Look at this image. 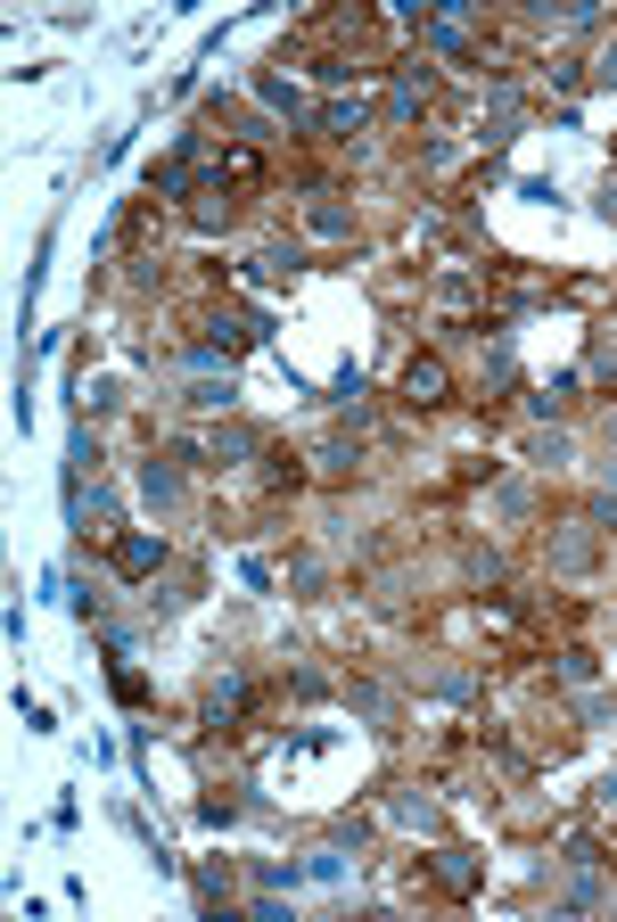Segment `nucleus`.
<instances>
[{
  "mask_svg": "<svg viewBox=\"0 0 617 922\" xmlns=\"http://www.w3.org/2000/svg\"><path fill=\"white\" fill-rule=\"evenodd\" d=\"M140 502H148V511H182V461L174 453H165V461L148 453L140 461Z\"/></svg>",
  "mask_w": 617,
  "mask_h": 922,
  "instance_id": "nucleus-1",
  "label": "nucleus"
},
{
  "mask_svg": "<svg viewBox=\"0 0 617 922\" xmlns=\"http://www.w3.org/2000/svg\"><path fill=\"white\" fill-rule=\"evenodd\" d=\"M592 560H601V528H560L551 536V569L560 577H585Z\"/></svg>",
  "mask_w": 617,
  "mask_h": 922,
  "instance_id": "nucleus-2",
  "label": "nucleus"
},
{
  "mask_svg": "<svg viewBox=\"0 0 617 922\" xmlns=\"http://www.w3.org/2000/svg\"><path fill=\"white\" fill-rule=\"evenodd\" d=\"M444 388H453V380H444L437 354H420V363L403 371V404H412V412H437V404H444Z\"/></svg>",
  "mask_w": 617,
  "mask_h": 922,
  "instance_id": "nucleus-3",
  "label": "nucleus"
},
{
  "mask_svg": "<svg viewBox=\"0 0 617 922\" xmlns=\"http://www.w3.org/2000/svg\"><path fill=\"white\" fill-rule=\"evenodd\" d=\"M157 569H165V536H124L116 543V577L140 585V577H157Z\"/></svg>",
  "mask_w": 617,
  "mask_h": 922,
  "instance_id": "nucleus-4",
  "label": "nucleus"
},
{
  "mask_svg": "<svg viewBox=\"0 0 617 922\" xmlns=\"http://www.w3.org/2000/svg\"><path fill=\"white\" fill-rule=\"evenodd\" d=\"M305 230H322V239H354V206H337V190H313L305 198Z\"/></svg>",
  "mask_w": 617,
  "mask_h": 922,
  "instance_id": "nucleus-5",
  "label": "nucleus"
},
{
  "mask_svg": "<svg viewBox=\"0 0 617 922\" xmlns=\"http://www.w3.org/2000/svg\"><path fill=\"white\" fill-rule=\"evenodd\" d=\"M182 404H189V412H231V404H239V388H231V371H198Z\"/></svg>",
  "mask_w": 617,
  "mask_h": 922,
  "instance_id": "nucleus-6",
  "label": "nucleus"
},
{
  "mask_svg": "<svg viewBox=\"0 0 617 922\" xmlns=\"http://www.w3.org/2000/svg\"><path fill=\"white\" fill-rule=\"evenodd\" d=\"M527 461H536V470H568V461H577V437H568L560 421H551V429H536V437H527Z\"/></svg>",
  "mask_w": 617,
  "mask_h": 922,
  "instance_id": "nucleus-7",
  "label": "nucleus"
},
{
  "mask_svg": "<svg viewBox=\"0 0 617 922\" xmlns=\"http://www.w3.org/2000/svg\"><path fill=\"white\" fill-rule=\"evenodd\" d=\"M388 815H395L403 832H437V824H444V807L429 800V791H395V800H388Z\"/></svg>",
  "mask_w": 617,
  "mask_h": 922,
  "instance_id": "nucleus-8",
  "label": "nucleus"
},
{
  "mask_svg": "<svg viewBox=\"0 0 617 922\" xmlns=\"http://www.w3.org/2000/svg\"><path fill=\"white\" fill-rule=\"evenodd\" d=\"M592 906H609V882L592 865H577V873H568V890H560V914H592Z\"/></svg>",
  "mask_w": 617,
  "mask_h": 922,
  "instance_id": "nucleus-9",
  "label": "nucleus"
},
{
  "mask_svg": "<svg viewBox=\"0 0 617 922\" xmlns=\"http://www.w3.org/2000/svg\"><path fill=\"white\" fill-rule=\"evenodd\" d=\"M346 708H354L363 725H395V692H388V684H346Z\"/></svg>",
  "mask_w": 617,
  "mask_h": 922,
  "instance_id": "nucleus-10",
  "label": "nucleus"
},
{
  "mask_svg": "<svg viewBox=\"0 0 617 922\" xmlns=\"http://www.w3.org/2000/svg\"><path fill=\"white\" fill-rule=\"evenodd\" d=\"M255 99H264V108H272V116H288V124H296V116H305V91H296V82H288V75H255Z\"/></svg>",
  "mask_w": 617,
  "mask_h": 922,
  "instance_id": "nucleus-11",
  "label": "nucleus"
},
{
  "mask_svg": "<svg viewBox=\"0 0 617 922\" xmlns=\"http://www.w3.org/2000/svg\"><path fill=\"white\" fill-rule=\"evenodd\" d=\"M206 453H215V461H255V453H264V437H255L247 421H223V429H215V445H206Z\"/></svg>",
  "mask_w": 617,
  "mask_h": 922,
  "instance_id": "nucleus-12",
  "label": "nucleus"
},
{
  "mask_svg": "<svg viewBox=\"0 0 617 922\" xmlns=\"http://www.w3.org/2000/svg\"><path fill=\"white\" fill-rule=\"evenodd\" d=\"M420 99H429V67H412V75H403L395 91H388V124H412V116H420Z\"/></svg>",
  "mask_w": 617,
  "mask_h": 922,
  "instance_id": "nucleus-13",
  "label": "nucleus"
},
{
  "mask_svg": "<svg viewBox=\"0 0 617 922\" xmlns=\"http://www.w3.org/2000/svg\"><path fill=\"white\" fill-rule=\"evenodd\" d=\"M437 882L444 890H478V856L470 849H437Z\"/></svg>",
  "mask_w": 617,
  "mask_h": 922,
  "instance_id": "nucleus-14",
  "label": "nucleus"
},
{
  "mask_svg": "<svg viewBox=\"0 0 617 922\" xmlns=\"http://www.w3.org/2000/svg\"><path fill=\"white\" fill-rule=\"evenodd\" d=\"M239 708H247V676H215V692H206V717H239Z\"/></svg>",
  "mask_w": 617,
  "mask_h": 922,
  "instance_id": "nucleus-15",
  "label": "nucleus"
},
{
  "mask_svg": "<svg viewBox=\"0 0 617 922\" xmlns=\"http://www.w3.org/2000/svg\"><path fill=\"white\" fill-rule=\"evenodd\" d=\"M494 519H536V487H527V478H502V487H494Z\"/></svg>",
  "mask_w": 617,
  "mask_h": 922,
  "instance_id": "nucleus-16",
  "label": "nucleus"
},
{
  "mask_svg": "<svg viewBox=\"0 0 617 922\" xmlns=\"http://www.w3.org/2000/svg\"><path fill=\"white\" fill-rule=\"evenodd\" d=\"M363 99H330V108H322V133H337V140H354V133H363Z\"/></svg>",
  "mask_w": 617,
  "mask_h": 922,
  "instance_id": "nucleus-17",
  "label": "nucleus"
},
{
  "mask_svg": "<svg viewBox=\"0 0 617 922\" xmlns=\"http://www.w3.org/2000/svg\"><path fill=\"white\" fill-rule=\"evenodd\" d=\"M189 215H198L206 230H215V223H231V182L215 174V182H206V190H198V206H189Z\"/></svg>",
  "mask_w": 617,
  "mask_h": 922,
  "instance_id": "nucleus-18",
  "label": "nucleus"
},
{
  "mask_svg": "<svg viewBox=\"0 0 617 922\" xmlns=\"http://www.w3.org/2000/svg\"><path fill=\"white\" fill-rule=\"evenodd\" d=\"M296 264H305V256H296V247H264V256L247 264V281H288Z\"/></svg>",
  "mask_w": 617,
  "mask_h": 922,
  "instance_id": "nucleus-19",
  "label": "nucleus"
},
{
  "mask_svg": "<svg viewBox=\"0 0 617 922\" xmlns=\"http://www.w3.org/2000/svg\"><path fill=\"white\" fill-rule=\"evenodd\" d=\"M486 124H494V133H510V124H519V91H510V82H494V99H486Z\"/></svg>",
  "mask_w": 617,
  "mask_h": 922,
  "instance_id": "nucleus-20",
  "label": "nucleus"
},
{
  "mask_svg": "<svg viewBox=\"0 0 617 922\" xmlns=\"http://www.w3.org/2000/svg\"><path fill=\"white\" fill-rule=\"evenodd\" d=\"M313 461H322V478H346V470H354V461H363V453H354V445H346V437H330V445H322V453H313Z\"/></svg>",
  "mask_w": 617,
  "mask_h": 922,
  "instance_id": "nucleus-21",
  "label": "nucleus"
},
{
  "mask_svg": "<svg viewBox=\"0 0 617 922\" xmlns=\"http://www.w3.org/2000/svg\"><path fill=\"white\" fill-rule=\"evenodd\" d=\"M585 82H601V91H617V41H601V50L585 58Z\"/></svg>",
  "mask_w": 617,
  "mask_h": 922,
  "instance_id": "nucleus-22",
  "label": "nucleus"
},
{
  "mask_svg": "<svg viewBox=\"0 0 617 922\" xmlns=\"http://www.w3.org/2000/svg\"><path fill=\"white\" fill-rule=\"evenodd\" d=\"M305 882H346V856H337V849H313V856H305Z\"/></svg>",
  "mask_w": 617,
  "mask_h": 922,
  "instance_id": "nucleus-23",
  "label": "nucleus"
},
{
  "mask_svg": "<svg viewBox=\"0 0 617 922\" xmlns=\"http://www.w3.org/2000/svg\"><path fill=\"white\" fill-rule=\"evenodd\" d=\"M288 585H296V594H322V560L296 552V560H288Z\"/></svg>",
  "mask_w": 617,
  "mask_h": 922,
  "instance_id": "nucleus-24",
  "label": "nucleus"
},
{
  "mask_svg": "<svg viewBox=\"0 0 617 922\" xmlns=\"http://www.w3.org/2000/svg\"><path fill=\"white\" fill-rule=\"evenodd\" d=\"M592 667H601L592 651H560V684H577V692H585V684H592Z\"/></svg>",
  "mask_w": 617,
  "mask_h": 922,
  "instance_id": "nucleus-25",
  "label": "nucleus"
},
{
  "mask_svg": "<svg viewBox=\"0 0 617 922\" xmlns=\"http://www.w3.org/2000/svg\"><path fill=\"white\" fill-rule=\"evenodd\" d=\"M82 404H91V412H116V404H124V380H91V388H82Z\"/></svg>",
  "mask_w": 617,
  "mask_h": 922,
  "instance_id": "nucleus-26",
  "label": "nucleus"
},
{
  "mask_svg": "<svg viewBox=\"0 0 617 922\" xmlns=\"http://www.w3.org/2000/svg\"><path fill=\"white\" fill-rule=\"evenodd\" d=\"M437 305H470V272H444V281H437Z\"/></svg>",
  "mask_w": 617,
  "mask_h": 922,
  "instance_id": "nucleus-27",
  "label": "nucleus"
},
{
  "mask_svg": "<svg viewBox=\"0 0 617 922\" xmlns=\"http://www.w3.org/2000/svg\"><path fill=\"white\" fill-rule=\"evenodd\" d=\"M17 717H26V733H50V725H58V717H50L41 700H26V692H17Z\"/></svg>",
  "mask_w": 617,
  "mask_h": 922,
  "instance_id": "nucleus-28",
  "label": "nucleus"
},
{
  "mask_svg": "<svg viewBox=\"0 0 617 922\" xmlns=\"http://www.w3.org/2000/svg\"><path fill=\"white\" fill-rule=\"evenodd\" d=\"M577 717H585V725H609V717H617V700H601V692H585V700H577Z\"/></svg>",
  "mask_w": 617,
  "mask_h": 922,
  "instance_id": "nucleus-29",
  "label": "nucleus"
},
{
  "mask_svg": "<svg viewBox=\"0 0 617 922\" xmlns=\"http://www.w3.org/2000/svg\"><path fill=\"white\" fill-rule=\"evenodd\" d=\"M585 519H592V528H617V494L601 487V494H592V502H585Z\"/></svg>",
  "mask_w": 617,
  "mask_h": 922,
  "instance_id": "nucleus-30",
  "label": "nucleus"
},
{
  "mask_svg": "<svg viewBox=\"0 0 617 922\" xmlns=\"http://www.w3.org/2000/svg\"><path fill=\"white\" fill-rule=\"evenodd\" d=\"M470 577L478 585H502V552H470Z\"/></svg>",
  "mask_w": 617,
  "mask_h": 922,
  "instance_id": "nucleus-31",
  "label": "nucleus"
},
{
  "mask_svg": "<svg viewBox=\"0 0 617 922\" xmlns=\"http://www.w3.org/2000/svg\"><path fill=\"white\" fill-rule=\"evenodd\" d=\"M601 800H609V807H617V774H601Z\"/></svg>",
  "mask_w": 617,
  "mask_h": 922,
  "instance_id": "nucleus-32",
  "label": "nucleus"
},
{
  "mask_svg": "<svg viewBox=\"0 0 617 922\" xmlns=\"http://www.w3.org/2000/svg\"><path fill=\"white\" fill-rule=\"evenodd\" d=\"M609 445H617V412H609Z\"/></svg>",
  "mask_w": 617,
  "mask_h": 922,
  "instance_id": "nucleus-33",
  "label": "nucleus"
}]
</instances>
